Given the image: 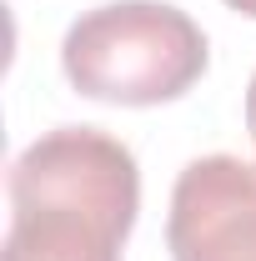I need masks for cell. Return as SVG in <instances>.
Returning <instances> with one entry per match:
<instances>
[{"mask_svg": "<svg viewBox=\"0 0 256 261\" xmlns=\"http://www.w3.org/2000/svg\"><path fill=\"white\" fill-rule=\"evenodd\" d=\"M5 191L0 261H121L141 211V171L116 136L56 126L10 161Z\"/></svg>", "mask_w": 256, "mask_h": 261, "instance_id": "6da1fadb", "label": "cell"}, {"mask_svg": "<svg viewBox=\"0 0 256 261\" xmlns=\"http://www.w3.org/2000/svg\"><path fill=\"white\" fill-rule=\"evenodd\" d=\"M246 130H251V141H256V75H251V86H246Z\"/></svg>", "mask_w": 256, "mask_h": 261, "instance_id": "277c9868", "label": "cell"}, {"mask_svg": "<svg viewBox=\"0 0 256 261\" xmlns=\"http://www.w3.org/2000/svg\"><path fill=\"white\" fill-rule=\"evenodd\" d=\"M171 261H256V161L201 156L176 176L166 216Z\"/></svg>", "mask_w": 256, "mask_h": 261, "instance_id": "3957f363", "label": "cell"}, {"mask_svg": "<svg viewBox=\"0 0 256 261\" xmlns=\"http://www.w3.org/2000/svg\"><path fill=\"white\" fill-rule=\"evenodd\" d=\"M65 81L91 100L161 106L186 96L206 70V35L161 0H111L86 10L61 40Z\"/></svg>", "mask_w": 256, "mask_h": 261, "instance_id": "7a4b0ae2", "label": "cell"}, {"mask_svg": "<svg viewBox=\"0 0 256 261\" xmlns=\"http://www.w3.org/2000/svg\"><path fill=\"white\" fill-rule=\"evenodd\" d=\"M226 5H231V10H241V15H251V20H256V0H226Z\"/></svg>", "mask_w": 256, "mask_h": 261, "instance_id": "5b68a950", "label": "cell"}]
</instances>
